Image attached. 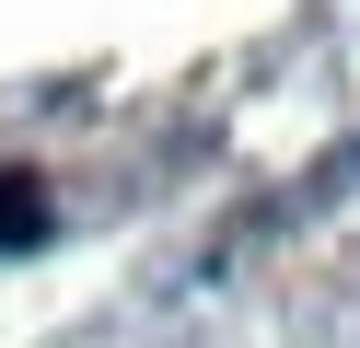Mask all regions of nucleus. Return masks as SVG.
<instances>
[{"label": "nucleus", "mask_w": 360, "mask_h": 348, "mask_svg": "<svg viewBox=\"0 0 360 348\" xmlns=\"http://www.w3.org/2000/svg\"><path fill=\"white\" fill-rule=\"evenodd\" d=\"M47 232V209H35V186L24 174H0V244H35Z\"/></svg>", "instance_id": "obj_1"}]
</instances>
